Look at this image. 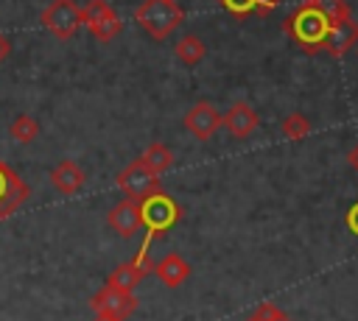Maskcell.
Segmentation results:
<instances>
[{
	"instance_id": "obj_7",
	"label": "cell",
	"mask_w": 358,
	"mask_h": 321,
	"mask_svg": "<svg viewBox=\"0 0 358 321\" xmlns=\"http://www.w3.org/2000/svg\"><path fill=\"white\" fill-rule=\"evenodd\" d=\"M182 123H185V131H190L193 140L207 142V140H213V134L221 128V112H218L210 100H199V103H193V106L187 109V114H185Z\"/></svg>"
},
{
	"instance_id": "obj_4",
	"label": "cell",
	"mask_w": 358,
	"mask_h": 321,
	"mask_svg": "<svg viewBox=\"0 0 358 321\" xmlns=\"http://www.w3.org/2000/svg\"><path fill=\"white\" fill-rule=\"evenodd\" d=\"M39 22L56 36V39H73L81 28V8L73 0H53L42 14Z\"/></svg>"
},
{
	"instance_id": "obj_19",
	"label": "cell",
	"mask_w": 358,
	"mask_h": 321,
	"mask_svg": "<svg viewBox=\"0 0 358 321\" xmlns=\"http://www.w3.org/2000/svg\"><path fill=\"white\" fill-rule=\"evenodd\" d=\"M280 131H282L285 140H305V137L310 134V120H308L302 112H291V114L282 117Z\"/></svg>"
},
{
	"instance_id": "obj_5",
	"label": "cell",
	"mask_w": 358,
	"mask_h": 321,
	"mask_svg": "<svg viewBox=\"0 0 358 321\" xmlns=\"http://www.w3.org/2000/svg\"><path fill=\"white\" fill-rule=\"evenodd\" d=\"M81 25L98 39V42H109L117 36L120 31V17L115 14V8L106 0H87L81 6Z\"/></svg>"
},
{
	"instance_id": "obj_23",
	"label": "cell",
	"mask_w": 358,
	"mask_h": 321,
	"mask_svg": "<svg viewBox=\"0 0 358 321\" xmlns=\"http://www.w3.org/2000/svg\"><path fill=\"white\" fill-rule=\"evenodd\" d=\"M344 223H347V229H350V232L358 237V201H355V204L347 209V215H344Z\"/></svg>"
},
{
	"instance_id": "obj_17",
	"label": "cell",
	"mask_w": 358,
	"mask_h": 321,
	"mask_svg": "<svg viewBox=\"0 0 358 321\" xmlns=\"http://www.w3.org/2000/svg\"><path fill=\"white\" fill-rule=\"evenodd\" d=\"M140 159H143V165L151 167L154 173H165V170L173 165V151H171L165 142H151V145H145V151L140 154Z\"/></svg>"
},
{
	"instance_id": "obj_29",
	"label": "cell",
	"mask_w": 358,
	"mask_h": 321,
	"mask_svg": "<svg viewBox=\"0 0 358 321\" xmlns=\"http://www.w3.org/2000/svg\"><path fill=\"white\" fill-rule=\"evenodd\" d=\"M355 47H358V45H355Z\"/></svg>"
},
{
	"instance_id": "obj_28",
	"label": "cell",
	"mask_w": 358,
	"mask_h": 321,
	"mask_svg": "<svg viewBox=\"0 0 358 321\" xmlns=\"http://www.w3.org/2000/svg\"><path fill=\"white\" fill-rule=\"evenodd\" d=\"M249 321H252V318H249Z\"/></svg>"
},
{
	"instance_id": "obj_16",
	"label": "cell",
	"mask_w": 358,
	"mask_h": 321,
	"mask_svg": "<svg viewBox=\"0 0 358 321\" xmlns=\"http://www.w3.org/2000/svg\"><path fill=\"white\" fill-rule=\"evenodd\" d=\"M145 274L129 260V262H120V265H115V271L106 276V285H112V288H120V290H129V293H134V288L140 285V279H143Z\"/></svg>"
},
{
	"instance_id": "obj_10",
	"label": "cell",
	"mask_w": 358,
	"mask_h": 321,
	"mask_svg": "<svg viewBox=\"0 0 358 321\" xmlns=\"http://www.w3.org/2000/svg\"><path fill=\"white\" fill-rule=\"evenodd\" d=\"M260 126V117L257 112L246 103V100H235L224 114H221V128H227V134L232 140H246L257 131Z\"/></svg>"
},
{
	"instance_id": "obj_1",
	"label": "cell",
	"mask_w": 358,
	"mask_h": 321,
	"mask_svg": "<svg viewBox=\"0 0 358 321\" xmlns=\"http://www.w3.org/2000/svg\"><path fill=\"white\" fill-rule=\"evenodd\" d=\"M330 28H333V22H330L327 14L316 6V0H302V3L282 20L285 36H291V42H294L302 53H319V50H324V42H327Z\"/></svg>"
},
{
	"instance_id": "obj_21",
	"label": "cell",
	"mask_w": 358,
	"mask_h": 321,
	"mask_svg": "<svg viewBox=\"0 0 358 321\" xmlns=\"http://www.w3.org/2000/svg\"><path fill=\"white\" fill-rule=\"evenodd\" d=\"M252 321H288V318H285V313H282L274 301H263V304L255 307Z\"/></svg>"
},
{
	"instance_id": "obj_6",
	"label": "cell",
	"mask_w": 358,
	"mask_h": 321,
	"mask_svg": "<svg viewBox=\"0 0 358 321\" xmlns=\"http://www.w3.org/2000/svg\"><path fill=\"white\" fill-rule=\"evenodd\" d=\"M117 187L123 190V195L137 198V201L145 198V195H151V193H157V190H162L159 187V173H154L151 167H145L140 156L117 173Z\"/></svg>"
},
{
	"instance_id": "obj_14",
	"label": "cell",
	"mask_w": 358,
	"mask_h": 321,
	"mask_svg": "<svg viewBox=\"0 0 358 321\" xmlns=\"http://www.w3.org/2000/svg\"><path fill=\"white\" fill-rule=\"evenodd\" d=\"M84 181H87V176H84V170H81L73 159H62V162L50 170V184H53L62 195H76V193H81Z\"/></svg>"
},
{
	"instance_id": "obj_12",
	"label": "cell",
	"mask_w": 358,
	"mask_h": 321,
	"mask_svg": "<svg viewBox=\"0 0 358 321\" xmlns=\"http://www.w3.org/2000/svg\"><path fill=\"white\" fill-rule=\"evenodd\" d=\"M355 45H358V22L350 17V20L333 22V28H330V33H327V42H324V53H330L333 59H341V56H347Z\"/></svg>"
},
{
	"instance_id": "obj_22",
	"label": "cell",
	"mask_w": 358,
	"mask_h": 321,
	"mask_svg": "<svg viewBox=\"0 0 358 321\" xmlns=\"http://www.w3.org/2000/svg\"><path fill=\"white\" fill-rule=\"evenodd\" d=\"M218 6L224 11H229L232 17H238V20L255 14V0H218Z\"/></svg>"
},
{
	"instance_id": "obj_18",
	"label": "cell",
	"mask_w": 358,
	"mask_h": 321,
	"mask_svg": "<svg viewBox=\"0 0 358 321\" xmlns=\"http://www.w3.org/2000/svg\"><path fill=\"white\" fill-rule=\"evenodd\" d=\"M8 134H11L14 142L28 145V142H34L39 137V120L31 117V114H17L11 120V126H8Z\"/></svg>"
},
{
	"instance_id": "obj_15",
	"label": "cell",
	"mask_w": 358,
	"mask_h": 321,
	"mask_svg": "<svg viewBox=\"0 0 358 321\" xmlns=\"http://www.w3.org/2000/svg\"><path fill=\"white\" fill-rule=\"evenodd\" d=\"M173 53H176V59H179L182 64L196 67V64L204 59L207 47H204V42H201L196 33H185V36H182V39L173 45Z\"/></svg>"
},
{
	"instance_id": "obj_20",
	"label": "cell",
	"mask_w": 358,
	"mask_h": 321,
	"mask_svg": "<svg viewBox=\"0 0 358 321\" xmlns=\"http://www.w3.org/2000/svg\"><path fill=\"white\" fill-rule=\"evenodd\" d=\"M316 6L327 14L330 22H341V20H350L352 17V8L347 0H316Z\"/></svg>"
},
{
	"instance_id": "obj_9",
	"label": "cell",
	"mask_w": 358,
	"mask_h": 321,
	"mask_svg": "<svg viewBox=\"0 0 358 321\" xmlns=\"http://www.w3.org/2000/svg\"><path fill=\"white\" fill-rule=\"evenodd\" d=\"M28 195H31L28 184L17 176V170H11L0 159V221H6L8 215H14L28 201Z\"/></svg>"
},
{
	"instance_id": "obj_26",
	"label": "cell",
	"mask_w": 358,
	"mask_h": 321,
	"mask_svg": "<svg viewBox=\"0 0 358 321\" xmlns=\"http://www.w3.org/2000/svg\"><path fill=\"white\" fill-rule=\"evenodd\" d=\"M347 162H350V167L358 173V142L350 148V154H347Z\"/></svg>"
},
{
	"instance_id": "obj_3",
	"label": "cell",
	"mask_w": 358,
	"mask_h": 321,
	"mask_svg": "<svg viewBox=\"0 0 358 321\" xmlns=\"http://www.w3.org/2000/svg\"><path fill=\"white\" fill-rule=\"evenodd\" d=\"M140 218L145 226V240L143 246H151V240L162 232H171L179 221H182V209L176 204V198H171L168 193L157 190L145 198H140Z\"/></svg>"
},
{
	"instance_id": "obj_13",
	"label": "cell",
	"mask_w": 358,
	"mask_h": 321,
	"mask_svg": "<svg viewBox=\"0 0 358 321\" xmlns=\"http://www.w3.org/2000/svg\"><path fill=\"white\" fill-rule=\"evenodd\" d=\"M165 288H179L185 285V279L190 276V262L182 257V254H165L154 262V271H151Z\"/></svg>"
},
{
	"instance_id": "obj_11",
	"label": "cell",
	"mask_w": 358,
	"mask_h": 321,
	"mask_svg": "<svg viewBox=\"0 0 358 321\" xmlns=\"http://www.w3.org/2000/svg\"><path fill=\"white\" fill-rule=\"evenodd\" d=\"M106 221H109L112 232H117L120 237H134V234L143 229V218H140V201L126 195L123 201H117V204L109 209Z\"/></svg>"
},
{
	"instance_id": "obj_8",
	"label": "cell",
	"mask_w": 358,
	"mask_h": 321,
	"mask_svg": "<svg viewBox=\"0 0 358 321\" xmlns=\"http://www.w3.org/2000/svg\"><path fill=\"white\" fill-rule=\"evenodd\" d=\"M90 307H92V313H106V315H115V318L126 321V318L137 310V299H134V293H129V290L103 285V288L90 299Z\"/></svg>"
},
{
	"instance_id": "obj_24",
	"label": "cell",
	"mask_w": 358,
	"mask_h": 321,
	"mask_svg": "<svg viewBox=\"0 0 358 321\" xmlns=\"http://www.w3.org/2000/svg\"><path fill=\"white\" fill-rule=\"evenodd\" d=\"M277 3H280V0H255V11H257L260 17H268V14L277 8Z\"/></svg>"
},
{
	"instance_id": "obj_27",
	"label": "cell",
	"mask_w": 358,
	"mask_h": 321,
	"mask_svg": "<svg viewBox=\"0 0 358 321\" xmlns=\"http://www.w3.org/2000/svg\"><path fill=\"white\" fill-rule=\"evenodd\" d=\"M92 321H120V318H115V315H106V313H95V318Z\"/></svg>"
},
{
	"instance_id": "obj_25",
	"label": "cell",
	"mask_w": 358,
	"mask_h": 321,
	"mask_svg": "<svg viewBox=\"0 0 358 321\" xmlns=\"http://www.w3.org/2000/svg\"><path fill=\"white\" fill-rule=\"evenodd\" d=\"M8 53H11V42H8V36L0 31V64L6 61V56H8Z\"/></svg>"
},
{
	"instance_id": "obj_2",
	"label": "cell",
	"mask_w": 358,
	"mask_h": 321,
	"mask_svg": "<svg viewBox=\"0 0 358 321\" xmlns=\"http://www.w3.org/2000/svg\"><path fill=\"white\" fill-rule=\"evenodd\" d=\"M134 20L151 39L162 42L185 22V11L176 0H143L134 11Z\"/></svg>"
}]
</instances>
